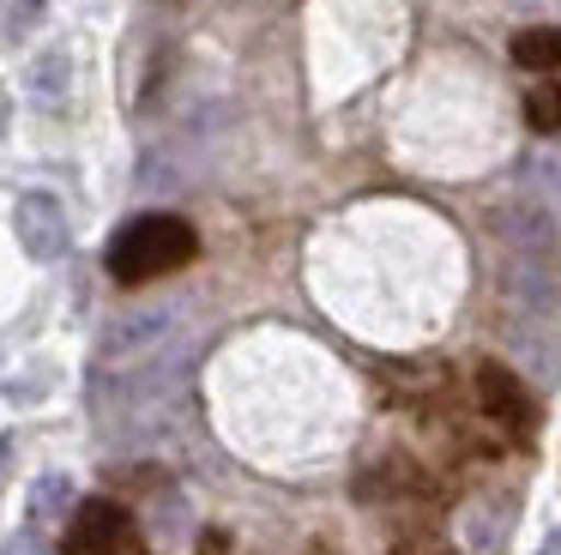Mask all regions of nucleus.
<instances>
[{
    "label": "nucleus",
    "mask_w": 561,
    "mask_h": 555,
    "mask_svg": "<svg viewBox=\"0 0 561 555\" xmlns=\"http://www.w3.org/2000/svg\"><path fill=\"white\" fill-rule=\"evenodd\" d=\"M194 253H199V236H194V224H187V217L146 212V217H134V224L115 229V241H110V278L134 290V284H151V278L182 272Z\"/></svg>",
    "instance_id": "nucleus-1"
},
{
    "label": "nucleus",
    "mask_w": 561,
    "mask_h": 555,
    "mask_svg": "<svg viewBox=\"0 0 561 555\" xmlns=\"http://www.w3.org/2000/svg\"><path fill=\"white\" fill-rule=\"evenodd\" d=\"M31 84H37L43 103H61V84H67V55H43L31 67Z\"/></svg>",
    "instance_id": "nucleus-10"
},
{
    "label": "nucleus",
    "mask_w": 561,
    "mask_h": 555,
    "mask_svg": "<svg viewBox=\"0 0 561 555\" xmlns=\"http://www.w3.org/2000/svg\"><path fill=\"white\" fill-rule=\"evenodd\" d=\"M392 555H440V550H423V543H399Z\"/></svg>",
    "instance_id": "nucleus-13"
},
{
    "label": "nucleus",
    "mask_w": 561,
    "mask_h": 555,
    "mask_svg": "<svg viewBox=\"0 0 561 555\" xmlns=\"http://www.w3.org/2000/svg\"><path fill=\"white\" fill-rule=\"evenodd\" d=\"M13 224H19V241H25L31 260H61L67 253V212L55 193H25Z\"/></svg>",
    "instance_id": "nucleus-4"
},
{
    "label": "nucleus",
    "mask_w": 561,
    "mask_h": 555,
    "mask_svg": "<svg viewBox=\"0 0 561 555\" xmlns=\"http://www.w3.org/2000/svg\"><path fill=\"white\" fill-rule=\"evenodd\" d=\"M513 67L525 72H561V24H531L513 36Z\"/></svg>",
    "instance_id": "nucleus-7"
},
{
    "label": "nucleus",
    "mask_w": 561,
    "mask_h": 555,
    "mask_svg": "<svg viewBox=\"0 0 561 555\" xmlns=\"http://www.w3.org/2000/svg\"><path fill=\"white\" fill-rule=\"evenodd\" d=\"M477 398H483V410L501 422V429H513V434H525L537 422L525 381L513 369H501V362H483V369H477Z\"/></svg>",
    "instance_id": "nucleus-5"
},
{
    "label": "nucleus",
    "mask_w": 561,
    "mask_h": 555,
    "mask_svg": "<svg viewBox=\"0 0 561 555\" xmlns=\"http://www.w3.org/2000/svg\"><path fill=\"white\" fill-rule=\"evenodd\" d=\"M170 326H175V314H163V308H158V314H139V320H122V326L110 332V356H134V350L158 344Z\"/></svg>",
    "instance_id": "nucleus-8"
},
{
    "label": "nucleus",
    "mask_w": 561,
    "mask_h": 555,
    "mask_svg": "<svg viewBox=\"0 0 561 555\" xmlns=\"http://www.w3.org/2000/svg\"><path fill=\"white\" fill-rule=\"evenodd\" d=\"M501 296H507L513 314H531V320H549L561 296V278L549 253H507V272H501Z\"/></svg>",
    "instance_id": "nucleus-3"
},
{
    "label": "nucleus",
    "mask_w": 561,
    "mask_h": 555,
    "mask_svg": "<svg viewBox=\"0 0 561 555\" xmlns=\"http://www.w3.org/2000/svg\"><path fill=\"white\" fill-rule=\"evenodd\" d=\"M495 236L507 241L513 253H556V217L537 200H507L495 212Z\"/></svg>",
    "instance_id": "nucleus-6"
},
{
    "label": "nucleus",
    "mask_w": 561,
    "mask_h": 555,
    "mask_svg": "<svg viewBox=\"0 0 561 555\" xmlns=\"http://www.w3.org/2000/svg\"><path fill=\"white\" fill-rule=\"evenodd\" d=\"M61 550L67 555H127V550H134V519H127L122 501L91 495V501H79L73 519H67Z\"/></svg>",
    "instance_id": "nucleus-2"
},
{
    "label": "nucleus",
    "mask_w": 561,
    "mask_h": 555,
    "mask_svg": "<svg viewBox=\"0 0 561 555\" xmlns=\"http://www.w3.org/2000/svg\"><path fill=\"white\" fill-rule=\"evenodd\" d=\"M37 19H43V0H13V12H7V24H0V36L13 43V36H25Z\"/></svg>",
    "instance_id": "nucleus-11"
},
{
    "label": "nucleus",
    "mask_w": 561,
    "mask_h": 555,
    "mask_svg": "<svg viewBox=\"0 0 561 555\" xmlns=\"http://www.w3.org/2000/svg\"><path fill=\"white\" fill-rule=\"evenodd\" d=\"M0 127H7V97H0Z\"/></svg>",
    "instance_id": "nucleus-14"
},
{
    "label": "nucleus",
    "mask_w": 561,
    "mask_h": 555,
    "mask_svg": "<svg viewBox=\"0 0 561 555\" xmlns=\"http://www.w3.org/2000/svg\"><path fill=\"white\" fill-rule=\"evenodd\" d=\"M199 555H230V537H224V531H206V537H199Z\"/></svg>",
    "instance_id": "nucleus-12"
},
{
    "label": "nucleus",
    "mask_w": 561,
    "mask_h": 555,
    "mask_svg": "<svg viewBox=\"0 0 561 555\" xmlns=\"http://www.w3.org/2000/svg\"><path fill=\"white\" fill-rule=\"evenodd\" d=\"M525 121H531L537 133H561V84H537V91L525 97Z\"/></svg>",
    "instance_id": "nucleus-9"
}]
</instances>
